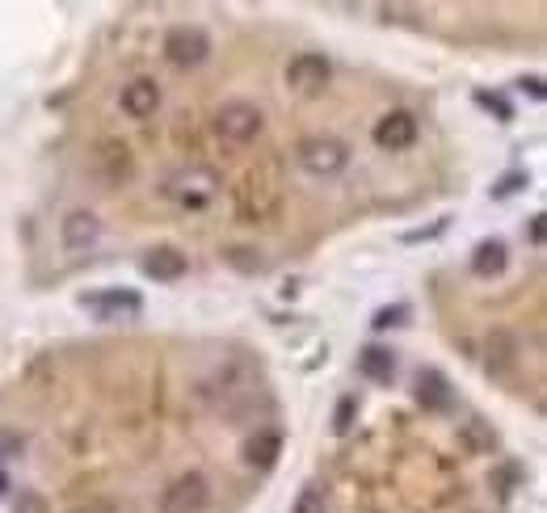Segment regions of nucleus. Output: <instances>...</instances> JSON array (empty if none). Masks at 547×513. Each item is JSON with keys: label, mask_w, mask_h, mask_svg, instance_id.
Here are the masks:
<instances>
[{"label": "nucleus", "mask_w": 547, "mask_h": 513, "mask_svg": "<svg viewBox=\"0 0 547 513\" xmlns=\"http://www.w3.org/2000/svg\"><path fill=\"white\" fill-rule=\"evenodd\" d=\"M207 505H211V480L202 471H186V476H177L160 492V513H202Z\"/></svg>", "instance_id": "f257e3e1"}, {"label": "nucleus", "mask_w": 547, "mask_h": 513, "mask_svg": "<svg viewBox=\"0 0 547 513\" xmlns=\"http://www.w3.org/2000/svg\"><path fill=\"white\" fill-rule=\"evenodd\" d=\"M299 164L308 169L312 177H333L350 164V148L333 135H316V139H303L299 143Z\"/></svg>", "instance_id": "f03ea898"}, {"label": "nucleus", "mask_w": 547, "mask_h": 513, "mask_svg": "<svg viewBox=\"0 0 547 513\" xmlns=\"http://www.w3.org/2000/svg\"><path fill=\"white\" fill-rule=\"evenodd\" d=\"M261 127H266V118H261L253 101H228V106H219V114H215V131L228 143H249L253 135H261Z\"/></svg>", "instance_id": "7ed1b4c3"}, {"label": "nucleus", "mask_w": 547, "mask_h": 513, "mask_svg": "<svg viewBox=\"0 0 547 513\" xmlns=\"http://www.w3.org/2000/svg\"><path fill=\"white\" fill-rule=\"evenodd\" d=\"M219 190V173L207 169V164H190L177 177H169V194L181 202V207H207Z\"/></svg>", "instance_id": "20e7f679"}, {"label": "nucleus", "mask_w": 547, "mask_h": 513, "mask_svg": "<svg viewBox=\"0 0 547 513\" xmlns=\"http://www.w3.org/2000/svg\"><path fill=\"white\" fill-rule=\"evenodd\" d=\"M211 55V38L198 26H173L165 34V59L173 68H198Z\"/></svg>", "instance_id": "39448f33"}, {"label": "nucleus", "mask_w": 547, "mask_h": 513, "mask_svg": "<svg viewBox=\"0 0 547 513\" xmlns=\"http://www.w3.org/2000/svg\"><path fill=\"white\" fill-rule=\"evenodd\" d=\"M80 307H89L97 320H131L144 312V295L139 291H97V295H80Z\"/></svg>", "instance_id": "423d86ee"}, {"label": "nucleus", "mask_w": 547, "mask_h": 513, "mask_svg": "<svg viewBox=\"0 0 547 513\" xmlns=\"http://www.w3.org/2000/svg\"><path fill=\"white\" fill-rule=\"evenodd\" d=\"M329 76H333V64L316 51H303L287 64V85L299 89V93H320L324 85H329Z\"/></svg>", "instance_id": "0eeeda50"}, {"label": "nucleus", "mask_w": 547, "mask_h": 513, "mask_svg": "<svg viewBox=\"0 0 547 513\" xmlns=\"http://www.w3.org/2000/svg\"><path fill=\"white\" fill-rule=\"evenodd\" d=\"M375 143L383 152H404L417 143V118L409 110H392L375 122Z\"/></svg>", "instance_id": "6e6552de"}, {"label": "nucleus", "mask_w": 547, "mask_h": 513, "mask_svg": "<svg viewBox=\"0 0 547 513\" xmlns=\"http://www.w3.org/2000/svg\"><path fill=\"white\" fill-rule=\"evenodd\" d=\"M417 404L425 408V413H447V408L455 404V392H451V379L442 371H417Z\"/></svg>", "instance_id": "1a4fd4ad"}, {"label": "nucleus", "mask_w": 547, "mask_h": 513, "mask_svg": "<svg viewBox=\"0 0 547 513\" xmlns=\"http://www.w3.org/2000/svg\"><path fill=\"white\" fill-rule=\"evenodd\" d=\"M59 236H64V249L72 253H89L93 244L101 240V219L93 211H72L64 219V228H59Z\"/></svg>", "instance_id": "9d476101"}, {"label": "nucleus", "mask_w": 547, "mask_h": 513, "mask_svg": "<svg viewBox=\"0 0 547 513\" xmlns=\"http://www.w3.org/2000/svg\"><path fill=\"white\" fill-rule=\"evenodd\" d=\"M118 101H123L127 118H152L156 106H160V85L148 76H139V80H131V85H123V97Z\"/></svg>", "instance_id": "9b49d317"}, {"label": "nucleus", "mask_w": 547, "mask_h": 513, "mask_svg": "<svg viewBox=\"0 0 547 513\" xmlns=\"http://www.w3.org/2000/svg\"><path fill=\"white\" fill-rule=\"evenodd\" d=\"M186 270H190V261L181 249H173V244H160V249H152L144 257V274L156 282H177V278H186Z\"/></svg>", "instance_id": "f8f14e48"}, {"label": "nucleus", "mask_w": 547, "mask_h": 513, "mask_svg": "<svg viewBox=\"0 0 547 513\" xmlns=\"http://www.w3.org/2000/svg\"><path fill=\"white\" fill-rule=\"evenodd\" d=\"M278 455H282V434H278V429H261V434H253L245 446H240V459H245L249 467H257V471H270L278 463Z\"/></svg>", "instance_id": "ddd939ff"}, {"label": "nucleus", "mask_w": 547, "mask_h": 513, "mask_svg": "<svg viewBox=\"0 0 547 513\" xmlns=\"http://www.w3.org/2000/svg\"><path fill=\"white\" fill-rule=\"evenodd\" d=\"M505 265H510V253H505L501 240H480L472 253V274L476 278H501Z\"/></svg>", "instance_id": "4468645a"}, {"label": "nucleus", "mask_w": 547, "mask_h": 513, "mask_svg": "<svg viewBox=\"0 0 547 513\" xmlns=\"http://www.w3.org/2000/svg\"><path fill=\"white\" fill-rule=\"evenodd\" d=\"M358 371L367 375L371 383H392V375H396V354L383 350V345H367V350H358Z\"/></svg>", "instance_id": "2eb2a0df"}, {"label": "nucleus", "mask_w": 547, "mask_h": 513, "mask_svg": "<svg viewBox=\"0 0 547 513\" xmlns=\"http://www.w3.org/2000/svg\"><path fill=\"white\" fill-rule=\"evenodd\" d=\"M518 358V345L510 333H493L489 337V375H505Z\"/></svg>", "instance_id": "dca6fc26"}, {"label": "nucleus", "mask_w": 547, "mask_h": 513, "mask_svg": "<svg viewBox=\"0 0 547 513\" xmlns=\"http://www.w3.org/2000/svg\"><path fill=\"white\" fill-rule=\"evenodd\" d=\"M463 438H468V446L476 450V455H480V450H493V446H497V434H493V429L484 425L480 417H472L468 425H463Z\"/></svg>", "instance_id": "f3484780"}, {"label": "nucleus", "mask_w": 547, "mask_h": 513, "mask_svg": "<svg viewBox=\"0 0 547 513\" xmlns=\"http://www.w3.org/2000/svg\"><path fill=\"white\" fill-rule=\"evenodd\" d=\"M324 509H329V501H324V488L308 484V488H303L299 497H295V509H291V513H324Z\"/></svg>", "instance_id": "a211bd4d"}, {"label": "nucleus", "mask_w": 547, "mask_h": 513, "mask_svg": "<svg viewBox=\"0 0 547 513\" xmlns=\"http://www.w3.org/2000/svg\"><path fill=\"white\" fill-rule=\"evenodd\" d=\"M476 101H480V106H484V110H489V114H497V122H510V118H514V110H510V101H505L501 93H476Z\"/></svg>", "instance_id": "6ab92c4d"}, {"label": "nucleus", "mask_w": 547, "mask_h": 513, "mask_svg": "<svg viewBox=\"0 0 547 513\" xmlns=\"http://www.w3.org/2000/svg\"><path fill=\"white\" fill-rule=\"evenodd\" d=\"M404 316H409V303H396V307H379L375 312V320H371V328H392V324H404Z\"/></svg>", "instance_id": "aec40b11"}, {"label": "nucleus", "mask_w": 547, "mask_h": 513, "mask_svg": "<svg viewBox=\"0 0 547 513\" xmlns=\"http://www.w3.org/2000/svg\"><path fill=\"white\" fill-rule=\"evenodd\" d=\"M354 396H346L337 404V413H333V434H350V425H354Z\"/></svg>", "instance_id": "412c9836"}, {"label": "nucleus", "mask_w": 547, "mask_h": 513, "mask_svg": "<svg viewBox=\"0 0 547 513\" xmlns=\"http://www.w3.org/2000/svg\"><path fill=\"white\" fill-rule=\"evenodd\" d=\"M13 513H51V505H47V497H38V492H22V497L13 501Z\"/></svg>", "instance_id": "4be33fe9"}, {"label": "nucleus", "mask_w": 547, "mask_h": 513, "mask_svg": "<svg viewBox=\"0 0 547 513\" xmlns=\"http://www.w3.org/2000/svg\"><path fill=\"white\" fill-rule=\"evenodd\" d=\"M224 257L236 265V270H245V274H257V270H261V257H253V249H228Z\"/></svg>", "instance_id": "5701e85b"}, {"label": "nucleus", "mask_w": 547, "mask_h": 513, "mask_svg": "<svg viewBox=\"0 0 547 513\" xmlns=\"http://www.w3.org/2000/svg\"><path fill=\"white\" fill-rule=\"evenodd\" d=\"M526 186V173H505L497 186H493V198H510V194H518Z\"/></svg>", "instance_id": "b1692460"}, {"label": "nucleus", "mask_w": 547, "mask_h": 513, "mask_svg": "<svg viewBox=\"0 0 547 513\" xmlns=\"http://www.w3.org/2000/svg\"><path fill=\"white\" fill-rule=\"evenodd\" d=\"M518 89H522V93H531L535 101H543V80H539V76H522V80H518Z\"/></svg>", "instance_id": "393cba45"}, {"label": "nucleus", "mask_w": 547, "mask_h": 513, "mask_svg": "<svg viewBox=\"0 0 547 513\" xmlns=\"http://www.w3.org/2000/svg\"><path fill=\"white\" fill-rule=\"evenodd\" d=\"M76 513H118V509L110 501H89V505H80Z\"/></svg>", "instance_id": "a878e982"}, {"label": "nucleus", "mask_w": 547, "mask_h": 513, "mask_svg": "<svg viewBox=\"0 0 547 513\" xmlns=\"http://www.w3.org/2000/svg\"><path fill=\"white\" fill-rule=\"evenodd\" d=\"M531 240H535V244H543V215H535V219H531Z\"/></svg>", "instance_id": "bb28decb"}]
</instances>
